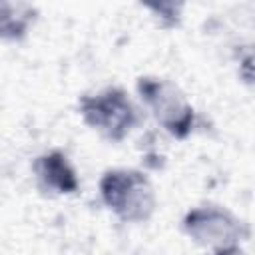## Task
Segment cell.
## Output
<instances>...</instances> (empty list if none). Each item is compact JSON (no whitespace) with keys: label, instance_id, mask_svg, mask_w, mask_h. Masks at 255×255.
<instances>
[{"label":"cell","instance_id":"7a4b0ae2","mask_svg":"<svg viewBox=\"0 0 255 255\" xmlns=\"http://www.w3.org/2000/svg\"><path fill=\"white\" fill-rule=\"evenodd\" d=\"M78 112L84 124L108 141L126 139L139 122L135 104L128 92L118 86L84 94L78 102Z\"/></svg>","mask_w":255,"mask_h":255},{"label":"cell","instance_id":"6da1fadb","mask_svg":"<svg viewBox=\"0 0 255 255\" xmlns=\"http://www.w3.org/2000/svg\"><path fill=\"white\" fill-rule=\"evenodd\" d=\"M102 203L124 223H145L157 207L149 177L139 169L116 167L104 171L98 183Z\"/></svg>","mask_w":255,"mask_h":255},{"label":"cell","instance_id":"9c48e42d","mask_svg":"<svg viewBox=\"0 0 255 255\" xmlns=\"http://www.w3.org/2000/svg\"><path fill=\"white\" fill-rule=\"evenodd\" d=\"M213 255H247L239 245L235 247H225V249H219V251H213Z\"/></svg>","mask_w":255,"mask_h":255},{"label":"cell","instance_id":"ba28073f","mask_svg":"<svg viewBox=\"0 0 255 255\" xmlns=\"http://www.w3.org/2000/svg\"><path fill=\"white\" fill-rule=\"evenodd\" d=\"M237 74L245 84H255V48H251L241 56Z\"/></svg>","mask_w":255,"mask_h":255},{"label":"cell","instance_id":"5b68a950","mask_svg":"<svg viewBox=\"0 0 255 255\" xmlns=\"http://www.w3.org/2000/svg\"><path fill=\"white\" fill-rule=\"evenodd\" d=\"M38 187L50 195H74L80 189V177L68 155L60 149H50L38 155L32 163Z\"/></svg>","mask_w":255,"mask_h":255},{"label":"cell","instance_id":"3957f363","mask_svg":"<svg viewBox=\"0 0 255 255\" xmlns=\"http://www.w3.org/2000/svg\"><path fill=\"white\" fill-rule=\"evenodd\" d=\"M137 94L151 112L159 128L175 139H185L195 128V108L171 80L157 76H141Z\"/></svg>","mask_w":255,"mask_h":255},{"label":"cell","instance_id":"277c9868","mask_svg":"<svg viewBox=\"0 0 255 255\" xmlns=\"http://www.w3.org/2000/svg\"><path fill=\"white\" fill-rule=\"evenodd\" d=\"M185 235L201 247L213 251L235 247L247 235L245 223L221 205H199L185 213L183 221Z\"/></svg>","mask_w":255,"mask_h":255},{"label":"cell","instance_id":"52a82bcc","mask_svg":"<svg viewBox=\"0 0 255 255\" xmlns=\"http://www.w3.org/2000/svg\"><path fill=\"white\" fill-rule=\"evenodd\" d=\"M147 8L155 14V18L159 20V26L173 28L181 20V8H183V4H179V2H159V4H149Z\"/></svg>","mask_w":255,"mask_h":255},{"label":"cell","instance_id":"8992f818","mask_svg":"<svg viewBox=\"0 0 255 255\" xmlns=\"http://www.w3.org/2000/svg\"><path fill=\"white\" fill-rule=\"evenodd\" d=\"M36 8L26 2H0V32L4 40H22L36 22Z\"/></svg>","mask_w":255,"mask_h":255}]
</instances>
